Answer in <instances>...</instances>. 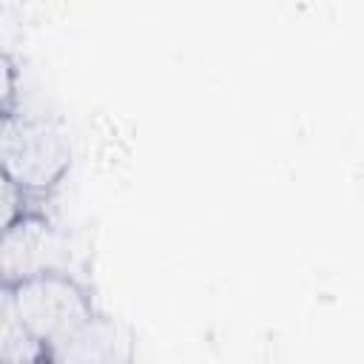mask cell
<instances>
[{"mask_svg": "<svg viewBox=\"0 0 364 364\" xmlns=\"http://www.w3.org/2000/svg\"><path fill=\"white\" fill-rule=\"evenodd\" d=\"M71 165L65 131L40 114L6 111L0 125V176L14 182L37 205L60 188Z\"/></svg>", "mask_w": 364, "mask_h": 364, "instance_id": "obj_1", "label": "cell"}, {"mask_svg": "<svg viewBox=\"0 0 364 364\" xmlns=\"http://www.w3.org/2000/svg\"><path fill=\"white\" fill-rule=\"evenodd\" d=\"M0 304L14 313V318L46 347V353L54 341L97 316L91 293L68 270H51L3 284Z\"/></svg>", "mask_w": 364, "mask_h": 364, "instance_id": "obj_2", "label": "cell"}, {"mask_svg": "<svg viewBox=\"0 0 364 364\" xmlns=\"http://www.w3.org/2000/svg\"><path fill=\"white\" fill-rule=\"evenodd\" d=\"M60 236L46 222L43 210H34L11 225L3 228L0 239V267H3V284H14L40 273L51 270H68L60 259Z\"/></svg>", "mask_w": 364, "mask_h": 364, "instance_id": "obj_3", "label": "cell"}, {"mask_svg": "<svg viewBox=\"0 0 364 364\" xmlns=\"http://www.w3.org/2000/svg\"><path fill=\"white\" fill-rule=\"evenodd\" d=\"M48 364H131V344L111 318L97 313L48 347Z\"/></svg>", "mask_w": 364, "mask_h": 364, "instance_id": "obj_4", "label": "cell"}, {"mask_svg": "<svg viewBox=\"0 0 364 364\" xmlns=\"http://www.w3.org/2000/svg\"><path fill=\"white\" fill-rule=\"evenodd\" d=\"M46 347L0 304V364H46Z\"/></svg>", "mask_w": 364, "mask_h": 364, "instance_id": "obj_5", "label": "cell"}, {"mask_svg": "<svg viewBox=\"0 0 364 364\" xmlns=\"http://www.w3.org/2000/svg\"><path fill=\"white\" fill-rule=\"evenodd\" d=\"M46 364H48V361H46Z\"/></svg>", "mask_w": 364, "mask_h": 364, "instance_id": "obj_6", "label": "cell"}]
</instances>
